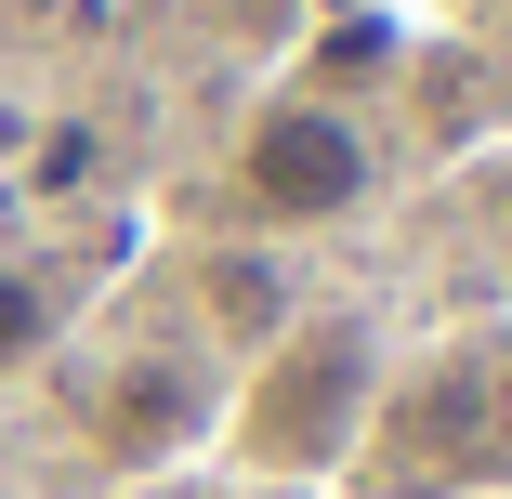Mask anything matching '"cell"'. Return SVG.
I'll return each mask as SVG.
<instances>
[{
	"label": "cell",
	"instance_id": "3957f363",
	"mask_svg": "<svg viewBox=\"0 0 512 499\" xmlns=\"http://www.w3.org/2000/svg\"><path fill=\"white\" fill-rule=\"evenodd\" d=\"M197 408H211V394H197L184 368H119V408H106V434H119V460H158V447H184L197 434Z\"/></svg>",
	"mask_w": 512,
	"mask_h": 499
},
{
	"label": "cell",
	"instance_id": "7a4b0ae2",
	"mask_svg": "<svg viewBox=\"0 0 512 499\" xmlns=\"http://www.w3.org/2000/svg\"><path fill=\"white\" fill-rule=\"evenodd\" d=\"M381 184V145L342 92H263L250 132H237V211L276 224V237H316V224H355Z\"/></svg>",
	"mask_w": 512,
	"mask_h": 499
},
{
	"label": "cell",
	"instance_id": "6da1fadb",
	"mask_svg": "<svg viewBox=\"0 0 512 499\" xmlns=\"http://www.w3.org/2000/svg\"><path fill=\"white\" fill-rule=\"evenodd\" d=\"M381 421V342L368 316H276L250 394H237V447L263 473H342Z\"/></svg>",
	"mask_w": 512,
	"mask_h": 499
},
{
	"label": "cell",
	"instance_id": "277c9868",
	"mask_svg": "<svg viewBox=\"0 0 512 499\" xmlns=\"http://www.w3.org/2000/svg\"><path fill=\"white\" fill-rule=\"evenodd\" d=\"M53 329H66L53 276H40V263H0V368H40V355H53Z\"/></svg>",
	"mask_w": 512,
	"mask_h": 499
}]
</instances>
